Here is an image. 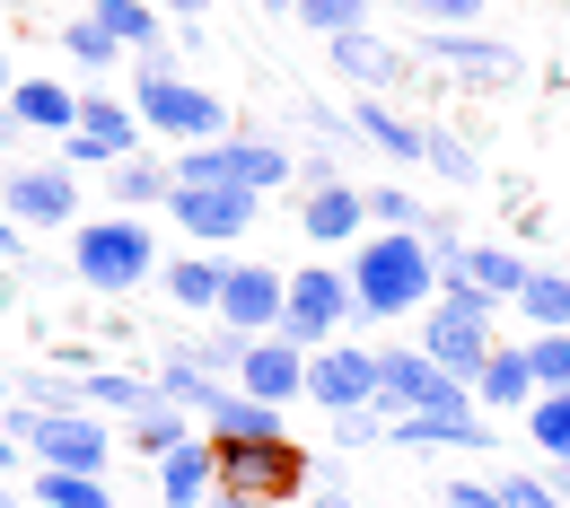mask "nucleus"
<instances>
[{"mask_svg":"<svg viewBox=\"0 0 570 508\" xmlns=\"http://www.w3.org/2000/svg\"><path fill=\"white\" fill-rule=\"evenodd\" d=\"M343 281H352V325H395L439 298V263L413 228H368L343 263Z\"/></svg>","mask_w":570,"mask_h":508,"instance_id":"1","label":"nucleus"},{"mask_svg":"<svg viewBox=\"0 0 570 508\" xmlns=\"http://www.w3.org/2000/svg\"><path fill=\"white\" fill-rule=\"evenodd\" d=\"M158 228L141 211H106V219H79L71 228V272L88 298H132L158 281Z\"/></svg>","mask_w":570,"mask_h":508,"instance_id":"2","label":"nucleus"},{"mask_svg":"<svg viewBox=\"0 0 570 508\" xmlns=\"http://www.w3.org/2000/svg\"><path fill=\"white\" fill-rule=\"evenodd\" d=\"M0 430L27 447V465H36V474H106V456L124 447L106 412H27V404H9V412H0Z\"/></svg>","mask_w":570,"mask_h":508,"instance_id":"3","label":"nucleus"},{"mask_svg":"<svg viewBox=\"0 0 570 508\" xmlns=\"http://www.w3.org/2000/svg\"><path fill=\"white\" fill-rule=\"evenodd\" d=\"M212 456H219V491H228V500L289 508L307 482H316V456L289 447V438H237V447H212Z\"/></svg>","mask_w":570,"mask_h":508,"instance_id":"4","label":"nucleus"},{"mask_svg":"<svg viewBox=\"0 0 570 508\" xmlns=\"http://www.w3.org/2000/svg\"><path fill=\"white\" fill-rule=\"evenodd\" d=\"M413 62L430 79H465V88H518L527 79V53L483 36V27H422L413 36Z\"/></svg>","mask_w":570,"mask_h":508,"instance_id":"5","label":"nucleus"},{"mask_svg":"<svg viewBox=\"0 0 570 508\" xmlns=\"http://www.w3.org/2000/svg\"><path fill=\"white\" fill-rule=\"evenodd\" d=\"M132 114L141 132H167L176 149H203V141H228V97L219 88H194V79H132Z\"/></svg>","mask_w":570,"mask_h":508,"instance_id":"6","label":"nucleus"},{"mask_svg":"<svg viewBox=\"0 0 570 508\" xmlns=\"http://www.w3.org/2000/svg\"><path fill=\"white\" fill-rule=\"evenodd\" d=\"M377 412H386V421H395V412H474V386L448 377L422 342H386V351H377Z\"/></svg>","mask_w":570,"mask_h":508,"instance_id":"7","label":"nucleus"},{"mask_svg":"<svg viewBox=\"0 0 570 508\" xmlns=\"http://www.w3.org/2000/svg\"><path fill=\"white\" fill-rule=\"evenodd\" d=\"M282 333L298 351H325V342L352 333V281H343V263H298V272H289Z\"/></svg>","mask_w":570,"mask_h":508,"instance_id":"8","label":"nucleus"},{"mask_svg":"<svg viewBox=\"0 0 570 508\" xmlns=\"http://www.w3.org/2000/svg\"><path fill=\"white\" fill-rule=\"evenodd\" d=\"M0 211L18 228H79V176L62 158H18L0 167Z\"/></svg>","mask_w":570,"mask_h":508,"instance_id":"9","label":"nucleus"},{"mask_svg":"<svg viewBox=\"0 0 570 508\" xmlns=\"http://www.w3.org/2000/svg\"><path fill=\"white\" fill-rule=\"evenodd\" d=\"M282 298H289V272H273V263H246V255H228L212 325H228L237 342H255V333H282Z\"/></svg>","mask_w":570,"mask_h":508,"instance_id":"10","label":"nucleus"},{"mask_svg":"<svg viewBox=\"0 0 570 508\" xmlns=\"http://www.w3.org/2000/svg\"><path fill=\"white\" fill-rule=\"evenodd\" d=\"M264 211V193H246V185H176L167 193V219L194 237V246H237L246 228Z\"/></svg>","mask_w":570,"mask_h":508,"instance_id":"11","label":"nucleus"},{"mask_svg":"<svg viewBox=\"0 0 570 508\" xmlns=\"http://www.w3.org/2000/svg\"><path fill=\"white\" fill-rule=\"evenodd\" d=\"M325 62H334V79L360 88V97H404V88H413V44H395V36H377V27L334 36Z\"/></svg>","mask_w":570,"mask_h":508,"instance_id":"12","label":"nucleus"},{"mask_svg":"<svg viewBox=\"0 0 570 508\" xmlns=\"http://www.w3.org/2000/svg\"><path fill=\"white\" fill-rule=\"evenodd\" d=\"M307 404L334 421V412H368L377 404V351L368 342H325L307 351Z\"/></svg>","mask_w":570,"mask_h":508,"instance_id":"13","label":"nucleus"},{"mask_svg":"<svg viewBox=\"0 0 570 508\" xmlns=\"http://www.w3.org/2000/svg\"><path fill=\"white\" fill-rule=\"evenodd\" d=\"M237 395H255V404H273V412H289V404H307V351L289 342V333H255L246 351H237V377H228Z\"/></svg>","mask_w":570,"mask_h":508,"instance_id":"14","label":"nucleus"},{"mask_svg":"<svg viewBox=\"0 0 570 508\" xmlns=\"http://www.w3.org/2000/svg\"><path fill=\"white\" fill-rule=\"evenodd\" d=\"M535 395H544V386H535V368H527V342H500L492 360L474 368V412H483V421H527Z\"/></svg>","mask_w":570,"mask_h":508,"instance_id":"15","label":"nucleus"},{"mask_svg":"<svg viewBox=\"0 0 570 508\" xmlns=\"http://www.w3.org/2000/svg\"><path fill=\"white\" fill-rule=\"evenodd\" d=\"M422 351H430L439 368H448V377H465V386H474V368H483V360L500 351V325H474V316L422 307Z\"/></svg>","mask_w":570,"mask_h":508,"instance_id":"16","label":"nucleus"},{"mask_svg":"<svg viewBox=\"0 0 570 508\" xmlns=\"http://www.w3.org/2000/svg\"><path fill=\"white\" fill-rule=\"evenodd\" d=\"M149 386H158V395H167L176 412H194V421H203V412H212L219 395H228V377H219V368L203 360L194 342H167V351L149 360Z\"/></svg>","mask_w":570,"mask_h":508,"instance_id":"17","label":"nucleus"},{"mask_svg":"<svg viewBox=\"0 0 570 508\" xmlns=\"http://www.w3.org/2000/svg\"><path fill=\"white\" fill-rule=\"evenodd\" d=\"M298 228H307V246H360V228H368V185H325V193H298Z\"/></svg>","mask_w":570,"mask_h":508,"instance_id":"18","label":"nucleus"},{"mask_svg":"<svg viewBox=\"0 0 570 508\" xmlns=\"http://www.w3.org/2000/svg\"><path fill=\"white\" fill-rule=\"evenodd\" d=\"M352 141H368L395 167H422V114H404L395 97H352Z\"/></svg>","mask_w":570,"mask_h":508,"instance_id":"19","label":"nucleus"},{"mask_svg":"<svg viewBox=\"0 0 570 508\" xmlns=\"http://www.w3.org/2000/svg\"><path fill=\"white\" fill-rule=\"evenodd\" d=\"M149 474H158V500H167V508H212V491H219V456H212V438H203V430L185 438L176 456H158Z\"/></svg>","mask_w":570,"mask_h":508,"instance_id":"20","label":"nucleus"},{"mask_svg":"<svg viewBox=\"0 0 570 508\" xmlns=\"http://www.w3.org/2000/svg\"><path fill=\"white\" fill-rule=\"evenodd\" d=\"M149 395H158V386H149V360H106V368H88V377H79V404H88V412H106V421H132Z\"/></svg>","mask_w":570,"mask_h":508,"instance_id":"21","label":"nucleus"},{"mask_svg":"<svg viewBox=\"0 0 570 508\" xmlns=\"http://www.w3.org/2000/svg\"><path fill=\"white\" fill-rule=\"evenodd\" d=\"M456 272H465V281H474L483 298H500V307H518V290H527V272H535V263H527L518 246H500V237H474V246L456 255Z\"/></svg>","mask_w":570,"mask_h":508,"instance_id":"22","label":"nucleus"},{"mask_svg":"<svg viewBox=\"0 0 570 508\" xmlns=\"http://www.w3.org/2000/svg\"><path fill=\"white\" fill-rule=\"evenodd\" d=\"M115 438H124V447H132L141 465H158V456H176V447L194 438V412H176L167 395H149V404L132 412V421H115Z\"/></svg>","mask_w":570,"mask_h":508,"instance_id":"23","label":"nucleus"},{"mask_svg":"<svg viewBox=\"0 0 570 508\" xmlns=\"http://www.w3.org/2000/svg\"><path fill=\"white\" fill-rule=\"evenodd\" d=\"M203 438L212 447H237V438H289V412H273V404H255V395H219L212 412H203Z\"/></svg>","mask_w":570,"mask_h":508,"instance_id":"24","label":"nucleus"},{"mask_svg":"<svg viewBox=\"0 0 570 508\" xmlns=\"http://www.w3.org/2000/svg\"><path fill=\"white\" fill-rule=\"evenodd\" d=\"M79 132L106 141L115 158H141V114H132V97H115V88H79Z\"/></svg>","mask_w":570,"mask_h":508,"instance_id":"25","label":"nucleus"},{"mask_svg":"<svg viewBox=\"0 0 570 508\" xmlns=\"http://www.w3.org/2000/svg\"><path fill=\"white\" fill-rule=\"evenodd\" d=\"M9 114L27 123V132H79V88H62V79H18L9 88Z\"/></svg>","mask_w":570,"mask_h":508,"instance_id":"26","label":"nucleus"},{"mask_svg":"<svg viewBox=\"0 0 570 508\" xmlns=\"http://www.w3.org/2000/svg\"><path fill=\"white\" fill-rule=\"evenodd\" d=\"M88 18H97V27H106L124 53H132V62L167 44V9H158V0H88Z\"/></svg>","mask_w":570,"mask_h":508,"instance_id":"27","label":"nucleus"},{"mask_svg":"<svg viewBox=\"0 0 570 508\" xmlns=\"http://www.w3.org/2000/svg\"><path fill=\"white\" fill-rule=\"evenodd\" d=\"M106 185H115V211H167V193H176V167L167 158H115L106 167Z\"/></svg>","mask_w":570,"mask_h":508,"instance_id":"28","label":"nucleus"},{"mask_svg":"<svg viewBox=\"0 0 570 508\" xmlns=\"http://www.w3.org/2000/svg\"><path fill=\"white\" fill-rule=\"evenodd\" d=\"M219 272H228L219 255H176V263H158V290L176 298L185 316H212L219 307Z\"/></svg>","mask_w":570,"mask_h":508,"instance_id":"29","label":"nucleus"},{"mask_svg":"<svg viewBox=\"0 0 570 508\" xmlns=\"http://www.w3.org/2000/svg\"><path fill=\"white\" fill-rule=\"evenodd\" d=\"M422 167L439 176V185H456V193H474V185H483L474 141H465V132H448V123H422Z\"/></svg>","mask_w":570,"mask_h":508,"instance_id":"30","label":"nucleus"},{"mask_svg":"<svg viewBox=\"0 0 570 508\" xmlns=\"http://www.w3.org/2000/svg\"><path fill=\"white\" fill-rule=\"evenodd\" d=\"M518 316H527V333H570V272L535 263L527 290H518Z\"/></svg>","mask_w":570,"mask_h":508,"instance_id":"31","label":"nucleus"},{"mask_svg":"<svg viewBox=\"0 0 570 508\" xmlns=\"http://www.w3.org/2000/svg\"><path fill=\"white\" fill-rule=\"evenodd\" d=\"M9 386H18V404H27V412H88V404H79V377L71 368H18V377H9Z\"/></svg>","mask_w":570,"mask_h":508,"instance_id":"32","label":"nucleus"},{"mask_svg":"<svg viewBox=\"0 0 570 508\" xmlns=\"http://www.w3.org/2000/svg\"><path fill=\"white\" fill-rule=\"evenodd\" d=\"M27 500L36 508H115V491H106V474H36Z\"/></svg>","mask_w":570,"mask_h":508,"instance_id":"33","label":"nucleus"},{"mask_svg":"<svg viewBox=\"0 0 570 508\" xmlns=\"http://www.w3.org/2000/svg\"><path fill=\"white\" fill-rule=\"evenodd\" d=\"M527 447L544 465H570V395H535L527 404Z\"/></svg>","mask_w":570,"mask_h":508,"instance_id":"34","label":"nucleus"},{"mask_svg":"<svg viewBox=\"0 0 570 508\" xmlns=\"http://www.w3.org/2000/svg\"><path fill=\"white\" fill-rule=\"evenodd\" d=\"M62 53H71L79 71H115V62H124V44H115L88 9H79V18H62Z\"/></svg>","mask_w":570,"mask_h":508,"instance_id":"35","label":"nucleus"},{"mask_svg":"<svg viewBox=\"0 0 570 508\" xmlns=\"http://www.w3.org/2000/svg\"><path fill=\"white\" fill-rule=\"evenodd\" d=\"M289 18H298V27H316V36L334 44V36H360V27H368V0H298Z\"/></svg>","mask_w":570,"mask_h":508,"instance_id":"36","label":"nucleus"},{"mask_svg":"<svg viewBox=\"0 0 570 508\" xmlns=\"http://www.w3.org/2000/svg\"><path fill=\"white\" fill-rule=\"evenodd\" d=\"M527 368L544 395H570V333H527Z\"/></svg>","mask_w":570,"mask_h":508,"instance_id":"37","label":"nucleus"},{"mask_svg":"<svg viewBox=\"0 0 570 508\" xmlns=\"http://www.w3.org/2000/svg\"><path fill=\"white\" fill-rule=\"evenodd\" d=\"M430 307H448V316H474V325H500V298H483L465 272H456V263L439 272V298H430Z\"/></svg>","mask_w":570,"mask_h":508,"instance_id":"38","label":"nucleus"},{"mask_svg":"<svg viewBox=\"0 0 570 508\" xmlns=\"http://www.w3.org/2000/svg\"><path fill=\"white\" fill-rule=\"evenodd\" d=\"M413 237L430 246V263H439V272H448V263L474 246V237H465V219H448V211H422V228H413Z\"/></svg>","mask_w":570,"mask_h":508,"instance_id":"39","label":"nucleus"},{"mask_svg":"<svg viewBox=\"0 0 570 508\" xmlns=\"http://www.w3.org/2000/svg\"><path fill=\"white\" fill-rule=\"evenodd\" d=\"M430 202H413L404 185H368V228H422Z\"/></svg>","mask_w":570,"mask_h":508,"instance_id":"40","label":"nucleus"},{"mask_svg":"<svg viewBox=\"0 0 570 508\" xmlns=\"http://www.w3.org/2000/svg\"><path fill=\"white\" fill-rule=\"evenodd\" d=\"M500 508H570L553 491V474H500Z\"/></svg>","mask_w":570,"mask_h":508,"instance_id":"41","label":"nucleus"},{"mask_svg":"<svg viewBox=\"0 0 570 508\" xmlns=\"http://www.w3.org/2000/svg\"><path fill=\"white\" fill-rule=\"evenodd\" d=\"M334 447H343V456L386 447V412H377V404H368V412H334Z\"/></svg>","mask_w":570,"mask_h":508,"instance_id":"42","label":"nucleus"},{"mask_svg":"<svg viewBox=\"0 0 570 508\" xmlns=\"http://www.w3.org/2000/svg\"><path fill=\"white\" fill-rule=\"evenodd\" d=\"M404 18H422V27H474L483 18V0H395Z\"/></svg>","mask_w":570,"mask_h":508,"instance_id":"43","label":"nucleus"},{"mask_svg":"<svg viewBox=\"0 0 570 508\" xmlns=\"http://www.w3.org/2000/svg\"><path fill=\"white\" fill-rule=\"evenodd\" d=\"M53 158H62L71 176H88V167H115V149H106V141H88V132H62V149H53Z\"/></svg>","mask_w":570,"mask_h":508,"instance_id":"44","label":"nucleus"},{"mask_svg":"<svg viewBox=\"0 0 570 508\" xmlns=\"http://www.w3.org/2000/svg\"><path fill=\"white\" fill-rule=\"evenodd\" d=\"M325 185H343L334 149H298V193H325Z\"/></svg>","mask_w":570,"mask_h":508,"instance_id":"45","label":"nucleus"},{"mask_svg":"<svg viewBox=\"0 0 570 508\" xmlns=\"http://www.w3.org/2000/svg\"><path fill=\"white\" fill-rule=\"evenodd\" d=\"M448 508H500V482H474V474H465V482H448Z\"/></svg>","mask_w":570,"mask_h":508,"instance_id":"46","label":"nucleus"},{"mask_svg":"<svg viewBox=\"0 0 570 508\" xmlns=\"http://www.w3.org/2000/svg\"><path fill=\"white\" fill-rule=\"evenodd\" d=\"M53 368H71V377H88V368H106V360H97L88 342H62V351H53Z\"/></svg>","mask_w":570,"mask_h":508,"instance_id":"47","label":"nucleus"},{"mask_svg":"<svg viewBox=\"0 0 570 508\" xmlns=\"http://www.w3.org/2000/svg\"><path fill=\"white\" fill-rule=\"evenodd\" d=\"M18 141H27V123H18L9 106H0V167H18Z\"/></svg>","mask_w":570,"mask_h":508,"instance_id":"48","label":"nucleus"},{"mask_svg":"<svg viewBox=\"0 0 570 508\" xmlns=\"http://www.w3.org/2000/svg\"><path fill=\"white\" fill-rule=\"evenodd\" d=\"M307 508H360V491H343V482H316V491H307Z\"/></svg>","mask_w":570,"mask_h":508,"instance_id":"49","label":"nucleus"},{"mask_svg":"<svg viewBox=\"0 0 570 508\" xmlns=\"http://www.w3.org/2000/svg\"><path fill=\"white\" fill-rule=\"evenodd\" d=\"M0 474H27V447H18L9 430H0Z\"/></svg>","mask_w":570,"mask_h":508,"instance_id":"50","label":"nucleus"},{"mask_svg":"<svg viewBox=\"0 0 570 508\" xmlns=\"http://www.w3.org/2000/svg\"><path fill=\"white\" fill-rule=\"evenodd\" d=\"M0 508H36L27 491H18V474H0Z\"/></svg>","mask_w":570,"mask_h":508,"instance_id":"51","label":"nucleus"},{"mask_svg":"<svg viewBox=\"0 0 570 508\" xmlns=\"http://www.w3.org/2000/svg\"><path fill=\"white\" fill-rule=\"evenodd\" d=\"M158 9H167V18H203L212 0H158Z\"/></svg>","mask_w":570,"mask_h":508,"instance_id":"52","label":"nucleus"},{"mask_svg":"<svg viewBox=\"0 0 570 508\" xmlns=\"http://www.w3.org/2000/svg\"><path fill=\"white\" fill-rule=\"evenodd\" d=\"M212 508H264V500H228V491H212Z\"/></svg>","mask_w":570,"mask_h":508,"instance_id":"53","label":"nucleus"},{"mask_svg":"<svg viewBox=\"0 0 570 508\" xmlns=\"http://www.w3.org/2000/svg\"><path fill=\"white\" fill-rule=\"evenodd\" d=\"M9 404H18V386H9V368H0V412H9Z\"/></svg>","mask_w":570,"mask_h":508,"instance_id":"54","label":"nucleus"},{"mask_svg":"<svg viewBox=\"0 0 570 508\" xmlns=\"http://www.w3.org/2000/svg\"><path fill=\"white\" fill-rule=\"evenodd\" d=\"M9 88H18V79H9V53H0V106H9Z\"/></svg>","mask_w":570,"mask_h":508,"instance_id":"55","label":"nucleus"},{"mask_svg":"<svg viewBox=\"0 0 570 508\" xmlns=\"http://www.w3.org/2000/svg\"><path fill=\"white\" fill-rule=\"evenodd\" d=\"M553 491H562V500H570V465H553Z\"/></svg>","mask_w":570,"mask_h":508,"instance_id":"56","label":"nucleus"},{"mask_svg":"<svg viewBox=\"0 0 570 508\" xmlns=\"http://www.w3.org/2000/svg\"><path fill=\"white\" fill-rule=\"evenodd\" d=\"M264 9H273V18H289V9H298V0H264Z\"/></svg>","mask_w":570,"mask_h":508,"instance_id":"57","label":"nucleus"}]
</instances>
